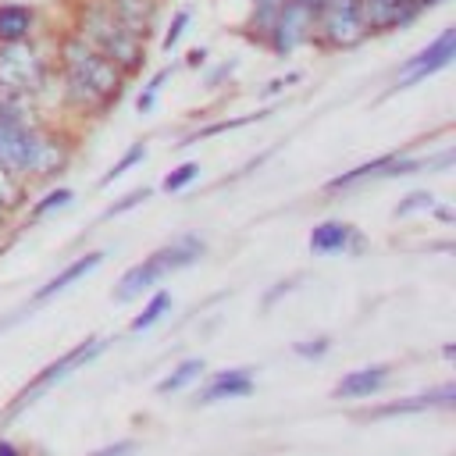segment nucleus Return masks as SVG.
<instances>
[{
    "mask_svg": "<svg viewBox=\"0 0 456 456\" xmlns=\"http://www.w3.org/2000/svg\"><path fill=\"white\" fill-rule=\"evenodd\" d=\"M75 157V135L32 118L28 100L0 96V167L25 185L50 182L68 171Z\"/></svg>",
    "mask_w": 456,
    "mask_h": 456,
    "instance_id": "1",
    "label": "nucleus"
},
{
    "mask_svg": "<svg viewBox=\"0 0 456 456\" xmlns=\"http://www.w3.org/2000/svg\"><path fill=\"white\" fill-rule=\"evenodd\" d=\"M53 82L61 107L75 118H103L118 107L128 86V78L71 28H64L53 43Z\"/></svg>",
    "mask_w": 456,
    "mask_h": 456,
    "instance_id": "2",
    "label": "nucleus"
},
{
    "mask_svg": "<svg viewBox=\"0 0 456 456\" xmlns=\"http://www.w3.org/2000/svg\"><path fill=\"white\" fill-rule=\"evenodd\" d=\"M68 28L82 36L93 50H100L125 78H135L146 68V36L121 25L103 0H71L68 4Z\"/></svg>",
    "mask_w": 456,
    "mask_h": 456,
    "instance_id": "3",
    "label": "nucleus"
},
{
    "mask_svg": "<svg viewBox=\"0 0 456 456\" xmlns=\"http://www.w3.org/2000/svg\"><path fill=\"white\" fill-rule=\"evenodd\" d=\"M203 253H207V242H203L200 235H192V232H185V235L164 242L160 249H153L150 256H142L139 264H132V267L118 278V285H114V303H132L135 296L157 289L167 274L192 267Z\"/></svg>",
    "mask_w": 456,
    "mask_h": 456,
    "instance_id": "4",
    "label": "nucleus"
},
{
    "mask_svg": "<svg viewBox=\"0 0 456 456\" xmlns=\"http://www.w3.org/2000/svg\"><path fill=\"white\" fill-rule=\"evenodd\" d=\"M53 82V53L32 36L21 43H0V96L32 100Z\"/></svg>",
    "mask_w": 456,
    "mask_h": 456,
    "instance_id": "5",
    "label": "nucleus"
},
{
    "mask_svg": "<svg viewBox=\"0 0 456 456\" xmlns=\"http://www.w3.org/2000/svg\"><path fill=\"white\" fill-rule=\"evenodd\" d=\"M103 349H107V338H100V335H89V338L75 342L71 349H64L57 360H50L43 370H36V374H32V378H28V381L11 395V403L4 406V417H0V420H4V424H11L14 417H21V413H25L32 403H39L53 385H61L68 374H75V370H82L86 363H93Z\"/></svg>",
    "mask_w": 456,
    "mask_h": 456,
    "instance_id": "6",
    "label": "nucleus"
},
{
    "mask_svg": "<svg viewBox=\"0 0 456 456\" xmlns=\"http://www.w3.org/2000/svg\"><path fill=\"white\" fill-rule=\"evenodd\" d=\"M367 21H363V7L360 0H321L314 11V28H310V43L314 50H353L367 39Z\"/></svg>",
    "mask_w": 456,
    "mask_h": 456,
    "instance_id": "7",
    "label": "nucleus"
},
{
    "mask_svg": "<svg viewBox=\"0 0 456 456\" xmlns=\"http://www.w3.org/2000/svg\"><path fill=\"white\" fill-rule=\"evenodd\" d=\"M321 0H285L271 21V32L264 36V46L274 57H289L299 46L310 43V28H314V11Z\"/></svg>",
    "mask_w": 456,
    "mask_h": 456,
    "instance_id": "8",
    "label": "nucleus"
},
{
    "mask_svg": "<svg viewBox=\"0 0 456 456\" xmlns=\"http://www.w3.org/2000/svg\"><path fill=\"white\" fill-rule=\"evenodd\" d=\"M452 57H456V28H442L424 50H417V53L399 68V78H395V86H392L388 93H395V89H410V86H417V82L438 75L442 68L452 64Z\"/></svg>",
    "mask_w": 456,
    "mask_h": 456,
    "instance_id": "9",
    "label": "nucleus"
},
{
    "mask_svg": "<svg viewBox=\"0 0 456 456\" xmlns=\"http://www.w3.org/2000/svg\"><path fill=\"white\" fill-rule=\"evenodd\" d=\"M456 403V385L445 381L438 388L417 392V395H403V399H388L378 406H367L360 413H353V420H388V417H410V413H424V410H449Z\"/></svg>",
    "mask_w": 456,
    "mask_h": 456,
    "instance_id": "10",
    "label": "nucleus"
},
{
    "mask_svg": "<svg viewBox=\"0 0 456 456\" xmlns=\"http://www.w3.org/2000/svg\"><path fill=\"white\" fill-rule=\"evenodd\" d=\"M306 246H310V253H317V256H360L363 249H367V239H363V232L360 228H353L349 221H321V224H314L310 228V239H306Z\"/></svg>",
    "mask_w": 456,
    "mask_h": 456,
    "instance_id": "11",
    "label": "nucleus"
},
{
    "mask_svg": "<svg viewBox=\"0 0 456 456\" xmlns=\"http://www.w3.org/2000/svg\"><path fill=\"white\" fill-rule=\"evenodd\" d=\"M256 388V367H228V370H214L200 392H196V406H214V403H228V399H246Z\"/></svg>",
    "mask_w": 456,
    "mask_h": 456,
    "instance_id": "12",
    "label": "nucleus"
},
{
    "mask_svg": "<svg viewBox=\"0 0 456 456\" xmlns=\"http://www.w3.org/2000/svg\"><path fill=\"white\" fill-rule=\"evenodd\" d=\"M360 7H363V21H367V32L370 36L406 28L420 14V4L417 0H360Z\"/></svg>",
    "mask_w": 456,
    "mask_h": 456,
    "instance_id": "13",
    "label": "nucleus"
},
{
    "mask_svg": "<svg viewBox=\"0 0 456 456\" xmlns=\"http://www.w3.org/2000/svg\"><path fill=\"white\" fill-rule=\"evenodd\" d=\"M392 363H370V367H356L349 374H342L331 385V399H370L378 395L388 381H392Z\"/></svg>",
    "mask_w": 456,
    "mask_h": 456,
    "instance_id": "14",
    "label": "nucleus"
},
{
    "mask_svg": "<svg viewBox=\"0 0 456 456\" xmlns=\"http://www.w3.org/2000/svg\"><path fill=\"white\" fill-rule=\"evenodd\" d=\"M103 256H107L103 249H89V253L75 256V260H71V264H64V267H61V271H57V274H53L46 285H39V289L32 292V299H28V303H32V306H39V303H46V299L61 296L64 289H71L75 281H82L86 274H93V271L103 264Z\"/></svg>",
    "mask_w": 456,
    "mask_h": 456,
    "instance_id": "15",
    "label": "nucleus"
},
{
    "mask_svg": "<svg viewBox=\"0 0 456 456\" xmlns=\"http://www.w3.org/2000/svg\"><path fill=\"white\" fill-rule=\"evenodd\" d=\"M103 7L139 36H150L160 18V0H103Z\"/></svg>",
    "mask_w": 456,
    "mask_h": 456,
    "instance_id": "16",
    "label": "nucleus"
},
{
    "mask_svg": "<svg viewBox=\"0 0 456 456\" xmlns=\"http://www.w3.org/2000/svg\"><path fill=\"white\" fill-rule=\"evenodd\" d=\"M36 28H39V14H36V7L18 4V0L0 4V43H21V39H32Z\"/></svg>",
    "mask_w": 456,
    "mask_h": 456,
    "instance_id": "17",
    "label": "nucleus"
},
{
    "mask_svg": "<svg viewBox=\"0 0 456 456\" xmlns=\"http://www.w3.org/2000/svg\"><path fill=\"white\" fill-rule=\"evenodd\" d=\"M203 370H207V363H203L200 356H185V360H178V363L157 381V395H171V392H182V388L196 385V381L203 378Z\"/></svg>",
    "mask_w": 456,
    "mask_h": 456,
    "instance_id": "18",
    "label": "nucleus"
},
{
    "mask_svg": "<svg viewBox=\"0 0 456 456\" xmlns=\"http://www.w3.org/2000/svg\"><path fill=\"white\" fill-rule=\"evenodd\" d=\"M285 0H249V18H246V36L256 43V46H264V36L271 32V21H274V14H278V7H281Z\"/></svg>",
    "mask_w": 456,
    "mask_h": 456,
    "instance_id": "19",
    "label": "nucleus"
},
{
    "mask_svg": "<svg viewBox=\"0 0 456 456\" xmlns=\"http://www.w3.org/2000/svg\"><path fill=\"white\" fill-rule=\"evenodd\" d=\"M171 292L167 289H153V296L146 299V306L128 321V331H146V328H153L157 321H164V314H171Z\"/></svg>",
    "mask_w": 456,
    "mask_h": 456,
    "instance_id": "20",
    "label": "nucleus"
},
{
    "mask_svg": "<svg viewBox=\"0 0 456 456\" xmlns=\"http://www.w3.org/2000/svg\"><path fill=\"white\" fill-rule=\"evenodd\" d=\"M71 200H75V192H71L68 185H53V189H46V192H43L36 203H28V214H25V221H28V224H32V221H43L46 214L71 207Z\"/></svg>",
    "mask_w": 456,
    "mask_h": 456,
    "instance_id": "21",
    "label": "nucleus"
},
{
    "mask_svg": "<svg viewBox=\"0 0 456 456\" xmlns=\"http://www.w3.org/2000/svg\"><path fill=\"white\" fill-rule=\"evenodd\" d=\"M142 157H146V142H132V146H128V150H125V153H121V157H118V160H114V164H110V167L103 171V178H100V185L107 189V185H110L114 178H121V175H125L128 167H135V164H139Z\"/></svg>",
    "mask_w": 456,
    "mask_h": 456,
    "instance_id": "22",
    "label": "nucleus"
},
{
    "mask_svg": "<svg viewBox=\"0 0 456 456\" xmlns=\"http://www.w3.org/2000/svg\"><path fill=\"white\" fill-rule=\"evenodd\" d=\"M189 21H192V11H189V7H178V11H175V18L167 21V28H164V36H160V50H164V53H171V50L178 46V39L185 36V28H189Z\"/></svg>",
    "mask_w": 456,
    "mask_h": 456,
    "instance_id": "23",
    "label": "nucleus"
},
{
    "mask_svg": "<svg viewBox=\"0 0 456 456\" xmlns=\"http://www.w3.org/2000/svg\"><path fill=\"white\" fill-rule=\"evenodd\" d=\"M200 178V164L196 160H185V164H178L175 171H167L164 175V182H160V189L164 192H182L185 185H192Z\"/></svg>",
    "mask_w": 456,
    "mask_h": 456,
    "instance_id": "24",
    "label": "nucleus"
},
{
    "mask_svg": "<svg viewBox=\"0 0 456 456\" xmlns=\"http://www.w3.org/2000/svg\"><path fill=\"white\" fill-rule=\"evenodd\" d=\"M171 71H175V68H160V71H157V75H153V78H150V82L142 86V93L135 96V110H139V114L153 110V103H157V93L164 89V82L171 78Z\"/></svg>",
    "mask_w": 456,
    "mask_h": 456,
    "instance_id": "25",
    "label": "nucleus"
},
{
    "mask_svg": "<svg viewBox=\"0 0 456 456\" xmlns=\"http://www.w3.org/2000/svg\"><path fill=\"white\" fill-rule=\"evenodd\" d=\"M292 353H296L299 360H324V356L331 353V338H328V335L299 338V342H292Z\"/></svg>",
    "mask_w": 456,
    "mask_h": 456,
    "instance_id": "26",
    "label": "nucleus"
},
{
    "mask_svg": "<svg viewBox=\"0 0 456 456\" xmlns=\"http://www.w3.org/2000/svg\"><path fill=\"white\" fill-rule=\"evenodd\" d=\"M264 118H267V110H256V114H246V118H224V121H214V125L200 128L196 135H189V142L207 139V135H217V132H228V128H242V125H249V121H264Z\"/></svg>",
    "mask_w": 456,
    "mask_h": 456,
    "instance_id": "27",
    "label": "nucleus"
},
{
    "mask_svg": "<svg viewBox=\"0 0 456 456\" xmlns=\"http://www.w3.org/2000/svg\"><path fill=\"white\" fill-rule=\"evenodd\" d=\"M431 207H435V196H431L428 189H417V192L403 196V203L392 210V217H410V214H417V210H431Z\"/></svg>",
    "mask_w": 456,
    "mask_h": 456,
    "instance_id": "28",
    "label": "nucleus"
},
{
    "mask_svg": "<svg viewBox=\"0 0 456 456\" xmlns=\"http://www.w3.org/2000/svg\"><path fill=\"white\" fill-rule=\"evenodd\" d=\"M153 196V189H146V185H139V189H132V192H125L118 203H110L107 210H103V217H118V214H125V210H132V207H139V203H146Z\"/></svg>",
    "mask_w": 456,
    "mask_h": 456,
    "instance_id": "29",
    "label": "nucleus"
},
{
    "mask_svg": "<svg viewBox=\"0 0 456 456\" xmlns=\"http://www.w3.org/2000/svg\"><path fill=\"white\" fill-rule=\"evenodd\" d=\"M139 452V445L132 442V438H118V442H110V445H100L96 452H89V456H135Z\"/></svg>",
    "mask_w": 456,
    "mask_h": 456,
    "instance_id": "30",
    "label": "nucleus"
},
{
    "mask_svg": "<svg viewBox=\"0 0 456 456\" xmlns=\"http://www.w3.org/2000/svg\"><path fill=\"white\" fill-rule=\"evenodd\" d=\"M296 281H299V274H292V278H285V281H278V285H274L271 292H264V310H271V306H274V303H278L281 296H289V292L296 289Z\"/></svg>",
    "mask_w": 456,
    "mask_h": 456,
    "instance_id": "31",
    "label": "nucleus"
},
{
    "mask_svg": "<svg viewBox=\"0 0 456 456\" xmlns=\"http://www.w3.org/2000/svg\"><path fill=\"white\" fill-rule=\"evenodd\" d=\"M296 78H299L296 71H292V75H285V78H274V82H267V89H264L260 96H278V93H281V89H289V86H292Z\"/></svg>",
    "mask_w": 456,
    "mask_h": 456,
    "instance_id": "32",
    "label": "nucleus"
},
{
    "mask_svg": "<svg viewBox=\"0 0 456 456\" xmlns=\"http://www.w3.org/2000/svg\"><path fill=\"white\" fill-rule=\"evenodd\" d=\"M232 71H235V61H232V64H221L217 71H210V75H207V86H210V89H214V86H221V78H228Z\"/></svg>",
    "mask_w": 456,
    "mask_h": 456,
    "instance_id": "33",
    "label": "nucleus"
},
{
    "mask_svg": "<svg viewBox=\"0 0 456 456\" xmlns=\"http://www.w3.org/2000/svg\"><path fill=\"white\" fill-rule=\"evenodd\" d=\"M185 64H189V68H200V64H207V46H192V50L185 53Z\"/></svg>",
    "mask_w": 456,
    "mask_h": 456,
    "instance_id": "34",
    "label": "nucleus"
},
{
    "mask_svg": "<svg viewBox=\"0 0 456 456\" xmlns=\"http://www.w3.org/2000/svg\"><path fill=\"white\" fill-rule=\"evenodd\" d=\"M0 456H28L21 445H14L11 438H0Z\"/></svg>",
    "mask_w": 456,
    "mask_h": 456,
    "instance_id": "35",
    "label": "nucleus"
},
{
    "mask_svg": "<svg viewBox=\"0 0 456 456\" xmlns=\"http://www.w3.org/2000/svg\"><path fill=\"white\" fill-rule=\"evenodd\" d=\"M431 210H435L438 221H452V210H449V207H431Z\"/></svg>",
    "mask_w": 456,
    "mask_h": 456,
    "instance_id": "36",
    "label": "nucleus"
},
{
    "mask_svg": "<svg viewBox=\"0 0 456 456\" xmlns=\"http://www.w3.org/2000/svg\"><path fill=\"white\" fill-rule=\"evenodd\" d=\"M442 356L452 360V356H456V342H445V346H442Z\"/></svg>",
    "mask_w": 456,
    "mask_h": 456,
    "instance_id": "37",
    "label": "nucleus"
},
{
    "mask_svg": "<svg viewBox=\"0 0 456 456\" xmlns=\"http://www.w3.org/2000/svg\"><path fill=\"white\" fill-rule=\"evenodd\" d=\"M420 4V11H428V7H435V4H445V0H417Z\"/></svg>",
    "mask_w": 456,
    "mask_h": 456,
    "instance_id": "38",
    "label": "nucleus"
}]
</instances>
